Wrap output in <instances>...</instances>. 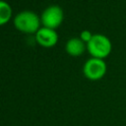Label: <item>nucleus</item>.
Returning <instances> with one entry per match:
<instances>
[{"instance_id":"1","label":"nucleus","mask_w":126,"mask_h":126,"mask_svg":"<svg viewBox=\"0 0 126 126\" xmlns=\"http://www.w3.org/2000/svg\"><path fill=\"white\" fill-rule=\"evenodd\" d=\"M87 48L94 58L103 59L111 51V42L103 34H94L90 41L87 42Z\"/></svg>"},{"instance_id":"2","label":"nucleus","mask_w":126,"mask_h":126,"mask_svg":"<svg viewBox=\"0 0 126 126\" xmlns=\"http://www.w3.org/2000/svg\"><path fill=\"white\" fill-rule=\"evenodd\" d=\"M14 25L19 31L31 33L38 31L39 19L35 13L31 11H24L15 17Z\"/></svg>"},{"instance_id":"3","label":"nucleus","mask_w":126,"mask_h":126,"mask_svg":"<svg viewBox=\"0 0 126 126\" xmlns=\"http://www.w3.org/2000/svg\"><path fill=\"white\" fill-rule=\"evenodd\" d=\"M83 71L88 79L98 80L104 76L106 72V64L102 59L93 57L85 63Z\"/></svg>"},{"instance_id":"4","label":"nucleus","mask_w":126,"mask_h":126,"mask_svg":"<svg viewBox=\"0 0 126 126\" xmlns=\"http://www.w3.org/2000/svg\"><path fill=\"white\" fill-rule=\"evenodd\" d=\"M63 21V11L59 6L53 5L46 8L41 15V22L44 28L55 29Z\"/></svg>"},{"instance_id":"5","label":"nucleus","mask_w":126,"mask_h":126,"mask_svg":"<svg viewBox=\"0 0 126 126\" xmlns=\"http://www.w3.org/2000/svg\"><path fill=\"white\" fill-rule=\"evenodd\" d=\"M35 39L42 46L49 47V46L54 45L57 42L58 35H57V33L52 29L41 28V29H39L36 32Z\"/></svg>"},{"instance_id":"6","label":"nucleus","mask_w":126,"mask_h":126,"mask_svg":"<svg viewBox=\"0 0 126 126\" xmlns=\"http://www.w3.org/2000/svg\"><path fill=\"white\" fill-rule=\"evenodd\" d=\"M85 47L86 46L84 44V41L78 37L70 38L66 43V51L72 56L81 55L84 52Z\"/></svg>"},{"instance_id":"7","label":"nucleus","mask_w":126,"mask_h":126,"mask_svg":"<svg viewBox=\"0 0 126 126\" xmlns=\"http://www.w3.org/2000/svg\"><path fill=\"white\" fill-rule=\"evenodd\" d=\"M11 15H12V9L10 5L7 2L0 0V26L6 24L11 18Z\"/></svg>"},{"instance_id":"8","label":"nucleus","mask_w":126,"mask_h":126,"mask_svg":"<svg viewBox=\"0 0 126 126\" xmlns=\"http://www.w3.org/2000/svg\"><path fill=\"white\" fill-rule=\"evenodd\" d=\"M92 36H93V34H92L89 31H83V32H81V34H80V38H81L83 41H87V42L90 41V39L92 38Z\"/></svg>"}]
</instances>
